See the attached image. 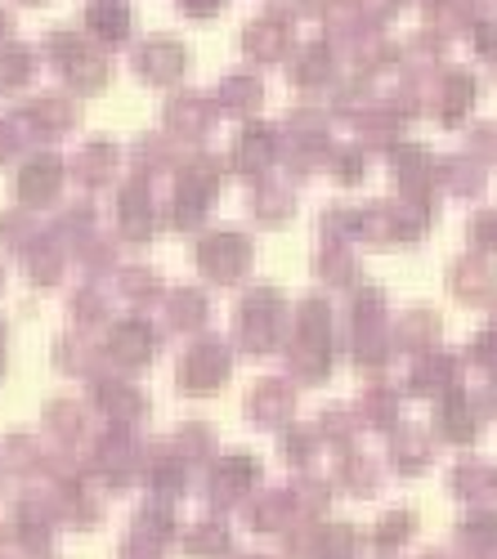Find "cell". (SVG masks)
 <instances>
[{
	"instance_id": "9",
	"label": "cell",
	"mask_w": 497,
	"mask_h": 559,
	"mask_svg": "<svg viewBox=\"0 0 497 559\" xmlns=\"http://www.w3.org/2000/svg\"><path fill=\"white\" fill-rule=\"evenodd\" d=\"M45 426H50L59 439H76L85 430V412L76 403H50L45 407Z\"/></svg>"
},
{
	"instance_id": "12",
	"label": "cell",
	"mask_w": 497,
	"mask_h": 559,
	"mask_svg": "<svg viewBox=\"0 0 497 559\" xmlns=\"http://www.w3.org/2000/svg\"><path fill=\"white\" fill-rule=\"evenodd\" d=\"M27 76H32V55L27 50H5L0 55V90L23 85Z\"/></svg>"
},
{
	"instance_id": "18",
	"label": "cell",
	"mask_w": 497,
	"mask_h": 559,
	"mask_svg": "<svg viewBox=\"0 0 497 559\" xmlns=\"http://www.w3.org/2000/svg\"><path fill=\"white\" fill-rule=\"evenodd\" d=\"M403 528H409V520L394 515L390 524H381V537H377V542H381V546H399V542H403Z\"/></svg>"
},
{
	"instance_id": "5",
	"label": "cell",
	"mask_w": 497,
	"mask_h": 559,
	"mask_svg": "<svg viewBox=\"0 0 497 559\" xmlns=\"http://www.w3.org/2000/svg\"><path fill=\"white\" fill-rule=\"evenodd\" d=\"M185 385H215L220 377H224V354H220V345H198L189 358H185Z\"/></svg>"
},
{
	"instance_id": "20",
	"label": "cell",
	"mask_w": 497,
	"mask_h": 559,
	"mask_svg": "<svg viewBox=\"0 0 497 559\" xmlns=\"http://www.w3.org/2000/svg\"><path fill=\"white\" fill-rule=\"evenodd\" d=\"M0 537H5V533H0Z\"/></svg>"
},
{
	"instance_id": "3",
	"label": "cell",
	"mask_w": 497,
	"mask_h": 559,
	"mask_svg": "<svg viewBox=\"0 0 497 559\" xmlns=\"http://www.w3.org/2000/svg\"><path fill=\"white\" fill-rule=\"evenodd\" d=\"M202 269H211L215 277H229L238 264H247V242L242 238H234V233H220V238H211L206 247H202Z\"/></svg>"
},
{
	"instance_id": "13",
	"label": "cell",
	"mask_w": 497,
	"mask_h": 559,
	"mask_svg": "<svg viewBox=\"0 0 497 559\" xmlns=\"http://www.w3.org/2000/svg\"><path fill=\"white\" fill-rule=\"evenodd\" d=\"M90 23L117 36L126 27V5H121V0H95V5H90Z\"/></svg>"
},
{
	"instance_id": "7",
	"label": "cell",
	"mask_w": 497,
	"mask_h": 559,
	"mask_svg": "<svg viewBox=\"0 0 497 559\" xmlns=\"http://www.w3.org/2000/svg\"><path fill=\"white\" fill-rule=\"evenodd\" d=\"M185 550H189L193 559H220L224 550H229V537H224L220 524H198V528L185 537Z\"/></svg>"
},
{
	"instance_id": "2",
	"label": "cell",
	"mask_w": 497,
	"mask_h": 559,
	"mask_svg": "<svg viewBox=\"0 0 497 559\" xmlns=\"http://www.w3.org/2000/svg\"><path fill=\"white\" fill-rule=\"evenodd\" d=\"M108 354L117 362H144L153 354V332L144 322H117L113 336H108Z\"/></svg>"
},
{
	"instance_id": "19",
	"label": "cell",
	"mask_w": 497,
	"mask_h": 559,
	"mask_svg": "<svg viewBox=\"0 0 497 559\" xmlns=\"http://www.w3.org/2000/svg\"><path fill=\"white\" fill-rule=\"evenodd\" d=\"M14 148H19V134H14V126H10V121H0V162H5Z\"/></svg>"
},
{
	"instance_id": "17",
	"label": "cell",
	"mask_w": 497,
	"mask_h": 559,
	"mask_svg": "<svg viewBox=\"0 0 497 559\" xmlns=\"http://www.w3.org/2000/svg\"><path fill=\"white\" fill-rule=\"evenodd\" d=\"M170 313H175V322H179V328H193V318L202 313V300H198L193 292H179V296L170 300Z\"/></svg>"
},
{
	"instance_id": "8",
	"label": "cell",
	"mask_w": 497,
	"mask_h": 559,
	"mask_svg": "<svg viewBox=\"0 0 497 559\" xmlns=\"http://www.w3.org/2000/svg\"><path fill=\"white\" fill-rule=\"evenodd\" d=\"M76 179L81 183H99V179H108V170H113V148L108 144H99V139H95V144H90L81 157H76Z\"/></svg>"
},
{
	"instance_id": "10",
	"label": "cell",
	"mask_w": 497,
	"mask_h": 559,
	"mask_svg": "<svg viewBox=\"0 0 497 559\" xmlns=\"http://www.w3.org/2000/svg\"><path fill=\"white\" fill-rule=\"evenodd\" d=\"M179 63H185V55H179L175 45H166V40H157V45H149V50H140L144 76H175Z\"/></svg>"
},
{
	"instance_id": "1",
	"label": "cell",
	"mask_w": 497,
	"mask_h": 559,
	"mask_svg": "<svg viewBox=\"0 0 497 559\" xmlns=\"http://www.w3.org/2000/svg\"><path fill=\"white\" fill-rule=\"evenodd\" d=\"M59 179H63L59 157L40 153V157H32V162L23 166V175H19V198H23L27 206H45V202L59 193Z\"/></svg>"
},
{
	"instance_id": "11",
	"label": "cell",
	"mask_w": 497,
	"mask_h": 559,
	"mask_svg": "<svg viewBox=\"0 0 497 559\" xmlns=\"http://www.w3.org/2000/svg\"><path fill=\"white\" fill-rule=\"evenodd\" d=\"M170 506H162V501H153V506H144L140 515H134V533H144V537H153V542H162L166 533H170Z\"/></svg>"
},
{
	"instance_id": "14",
	"label": "cell",
	"mask_w": 497,
	"mask_h": 559,
	"mask_svg": "<svg viewBox=\"0 0 497 559\" xmlns=\"http://www.w3.org/2000/svg\"><path fill=\"white\" fill-rule=\"evenodd\" d=\"M72 313H76L81 328H90V322H99V318H104V300H99V292H95V287H85V292L72 300Z\"/></svg>"
},
{
	"instance_id": "16",
	"label": "cell",
	"mask_w": 497,
	"mask_h": 559,
	"mask_svg": "<svg viewBox=\"0 0 497 559\" xmlns=\"http://www.w3.org/2000/svg\"><path fill=\"white\" fill-rule=\"evenodd\" d=\"M121 559H162V542H153L144 533H130V542L121 546Z\"/></svg>"
},
{
	"instance_id": "6",
	"label": "cell",
	"mask_w": 497,
	"mask_h": 559,
	"mask_svg": "<svg viewBox=\"0 0 497 559\" xmlns=\"http://www.w3.org/2000/svg\"><path fill=\"white\" fill-rule=\"evenodd\" d=\"M121 228L130 233V238H149V193H144V183H130V189L121 193Z\"/></svg>"
},
{
	"instance_id": "4",
	"label": "cell",
	"mask_w": 497,
	"mask_h": 559,
	"mask_svg": "<svg viewBox=\"0 0 497 559\" xmlns=\"http://www.w3.org/2000/svg\"><path fill=\"white\" fill-rule=\"evenodd\" d=\"M23 121H27L32 130H40V134H59V130H68V126L76 121V108L63 104V99H36V104L23 112Z\"/></svg>"
},
{
	"instance_id": "15",
	"label": "cell",
	"mask_w": 497,
	"mask_h": 559,
	"mask_svg": "<svg viewBox=\"0 0 497 559\" xmlns=\"http://www.w3.org/2000/svg\"><path fill=\"white\" fill-rule=\"evenodd\" d=\"M153 287H157V277H153L149 269H126V273H121V292H126V296L149 300V296H153Z\"/></svg>"
}]
</instances>
